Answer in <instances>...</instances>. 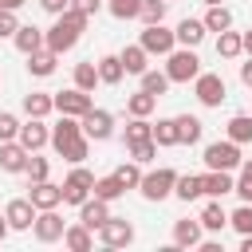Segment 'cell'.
I'll use <instances>...</instances> for the list:
<instances>
[{"instance_id": "6da1fadb", "label": "cell", "mask_w": 252, "mask_h": 252, "mask_svg": "<svg viewBox=\"0 0 252 252\" xmlns=\"http://www.w3.org/2000/svg\"><path fill=\"white\" fill-rule=\"evenodd\" d=\"M51 146H55V154H59L63 161H71V165L87 161V154H91V138L83 134V118H75V114H59V122L51 126Z\"/></svg>"}, {"instance_id": "7a4b0ae2", "label": "cell", "mask_w": 252, "mask_h": 252, "mask_svg": "<svg viewBox=\"0 0 252 252\" xmlns=\"http://www.w3.org/2000/svg\"><path fill=\"white\" fill-rule=\"evenodd\" d=\"M87 16L83 12H75V8H67L63 16H55V24L47 28V47L55 51V55H63V51H71L79 39H83V32H87Z\"/></svg>"}, {"instance_id": "3957f363", "label": "cell", "mask_w": 252, "mask_h": 252, "mask_svg": "<svg viewBox=\"0 0 252 252\" xmlns=\"http://www.w3.org/2000/svg\"><path fill=\"white\" fill-rule=\"evenodd\" d=\"M165 75H169V83H193V79L201 75L197 51H193V47H173V51L165 55Z\"/></svg>"}, {"instance_id": "277c9868", "label": "cell", "mask_w": 252, "mask_h": 252, "mask_svg": "<svg viewBox=\"0 0 252 252\" xmlns=\"http://www.w3.org/2000/svg\"><path fill=\"white\" fill-rule=\"evenodd\" d=\"M173 185H177V169H169V165H158V169L142 173V185H138V193H142L146 201H165V197H173Z\"/></svg>"}, {"instance_id": "5b68a950", "label": "cell", "mask_w": 252, "mask_h": 252, "mask_svg": "<svg viewBox=\"0 0 252 252\" xmlns=\"http://www.w3.org/2000/svg\"><path fill=\"white\" fill-rule=\"evenodd\" d=\"M91 193H94V173L79 161V165L63 177V205H83Z\"/></svg>"}, {"instance_id": "8992f818", "label": "cell", "mask_w": 252, "mask_h": 252, "mask_svg": "<svg viewBox=\"0 0 252 252\" xmlns=\"http://www.w3.org/2000/svg\"><path fill=\"white\" fill-rule=\"evenodd\" d=\"M205 165L209 169H240L244 165V158H240V146L232 142V138H224V142H209L205 146Z\"/></svg>"}, {"instance_id": "52a82bcc", "label": "cell", "mask_w": 252, "mask_h": 252, "mask_svg": "<svg viewBox=\"0 0 252 252\" xmlns=\"http://www.w3.org/2000/svg\"><path fill=\"white\" fill-rule=\"evenodd\" d=\"M193 94H197L201 106H220V102L228 98V87H224V79H220L217 71H201V75L193 79Z\"/></svg>"}, {"instance_id": "ba28073f", "label": "cell", "mask_w": 252, "mask_h": 252, "mask_svg": "<svg viewBox=\"0 0 252 252\" xmlns=\"http://www.w3.org/2000/svg\"><path fill=\"white\" fill-rule=\"evenodd\" d=\"M32 232H35V240H39V244H55V240H63V232H67V220H63L55 209H39V213H35V224H32Z\"/></svg>"}, {"instance_id": "9c48e42d", "label": "cell", "mask_w": 252, "mask_h": 252, "mask_svg": "<svg viewBox=\"0 0 252 252\" xmlns=\"http://www.w3.org/2000/svg\"><path fill=\"white\" fill-rule=\"evenodd\" d=\"M150 55H169L173 47H177V35L165 28V24H146V32H142V39H138Z\"/></svg>"}, {"instance_id": "30bf717a", "label": "cell", "mask_w": 252, "mask_h": 252, "mask_svg": "<svg viewBox=\"0 0 252 252\" xmlns=\"http://www.w3.org/2000/svg\"><path fill=\"white\" fill-rule=\"evenodd\" d=\"M83 134H87L91 142H106V138L114 134V114H110V110L91 106V110L83 114Z\"/></svg>"}, {"instance_id": "8fae6325", "label": "cell", "mask_w": 252, "mask_h": 252, "mask_svg": "<svg viewBox=\"0 0 252 252\" xmlns=\"http://www.w3.org/2000/svg\"><path fill=\"white\" fill-rule=\"evenodd\" d=\"M98 240H102L106 248H126V244H134V224H130L126 217H110V220L98 228Z\"/></svg>"}, {"instance_id": "7c38bea8", "label": "cell", "mask_w": 252, "mask_h": 252, "mask_svg": "<svg viewBox=\"0 0 252 252\" xmlns=\"http://www.w3.org/2000/svg\"><path fill=\"white\" fill-rule=\"evenodd\" d=\"M91 106H94V102H91V91L71 87V91H59V94H55V110H59V114H75V118H83Z\"/></svg>"}, {"instance_id": "4fadbf2b", "label": "cell", "mask_w": 252, "mask_h": 252, "mask_svg": "<svg viewBox=\"0 0 252 252\" xmlns=\"http://www.w3.org/2000/svg\"><path fill=\"white\" fill-rule=\"evenodd\" d=\"M16 138H20V146H28V150L35 154V150H43V146L51 142V126H47L43 118H28V122H20V134H16Z\"/></svg>"}, {"instance_id": "5bb4252c", "label": "cell", "mask_w": 252, "mask_h": 252, "mask_svg": "<svg viewBox=\"0 0 252 252\" xmlns=\"http://www.w3.org/2000/svg\"><path fill=\"white\" fill-rule=\"evenodd\" d=\"M35 205H32V197H16V201H8V209H4V217H8V224L16 228V232H28L32 224H35Z\"/></svg>"}, {"instance_id": "9a60e30c", "label": "cell", "mask_w": 252, "mask_h": 252, "mask_svg": "<svg viewBox=\"0 0 252 252\" xmlns=\"http://www.w3.org/2000/svg\"><path fill=\"white\" fill-rule=\"evenodd\" d=\"M28 158H32V150L20 146V138L0 142V169H4V173H24V169H28Z\"/></svg>"}, {"instance_id": "2e32d148", "label": "cell", "mask_w": 252, "mask_h": 252, "mask_svg": "<svg viewBox=\"0 0 252 252\" xmlns=\"http://www.w3.org/2000/svg\"><path fill=\"white\" fill-rule=\"evenodd\" d=\"M79 220H83V224H87L91 232H98V228H102V224L110 220V201H98V197L91 193V197H87V201L79 205Z\"/></svg>"}, {"instance_id": "e0dca14e", "label": "cell", "mask_w": 252, "mask_h": 252, "mask_svg": "<svg viewBox=\"0 0 252 252\" xmlns=\"http://www.w3.org/2000/svg\"><path fill=\"white\" fill-rule=\"evenodd\" d=\"M12 43H16V51H20V55H32V51L47 47V32H43V28H35V24H20V28H16V35H12Z\"/></svg>"}, {"instance_id": "ac0fdd59", "label": "cell", "mask_w": 252, "mask_h": 252, "mask_svg": "<svg viewBox=\"0 0 252 252\" xmlns=\"http://www.w3.org/2000/svg\"><path fill=\"white\" fill-rule=\"evenodd\" d=\"M205 240V224L197 220H173V248H201Z\"/></svg>"}, {"instance_id": "d6986e66", "label": "cell", "mask_w": 252, "mask_h": 252, "mask_svg": "<svg viewBox=\"0 0 252 252\" xmlns=\"http://www.w3.org/2000/svg\"><path fill=\"white\" fill-rule=\"evenodd\" d=\"M28 197H32L35 209H59V205H63V185H55V181H35Z\"/></svg>"}, {"instance_id": "ffe728a7", "label": "cell", "mask_w": 252, "mask_h": 252, "mask_svg": "<svg viewBox=\"0 0 252 252\" xmlns=\"http://www.w3.org/2000/svg\"><path fill=\"white\" fill-rule=\"evenodd\" d=\"M205 134V122L197 114H177V146H197Z\"/></svg>"}, {"instance_id": "44dd1931", "label": "cell", "mask_w": 252, "mask_h": 252, "mask_svg": "<svg viewBox=\"0 0 252 252\" xmlns=\"http://www.w3.org/2000/svg\"><path fill=\"white\" fill-rule=\"evenodd\" d=\"M173 197H181L185 205L205 197V177L201 173H177V185H173Z\"/></svg>"}, {"instance_id": "7402d4cb", "label": "cell", "mask_w": 252, "mask_h": 252, "mask_svg": "<svg viewBox=\"0 0 252 252\" xmlns=\"http://www.w3.org/2000/svg\"><path fill=\"white\" fill-rule=\"evenodd\" d=\"M205 20H181L177 28H173V35H177V47H197L201 39H205Z\"/></svg>"}, {"instance_id": "603a6c76", "label": "cell", "mask_w": 252, "mask_h": 252, "mask_svg": "<svg viewBox=\"0 0 252 252\" xmlns=\"http://www.w3.org/2000/svg\"><path fill=\"white\" fill-rule=\"evenodd\" d=\"M118 59H122L126 75H146V71H150V51H146L142 43H130V47L118 55Z\"/></svg>"}, {"instance_id": "cb8c5ba5", "label": "cell", "mask_w": 252, "mask_h": 252, "mask_svg": "<svg viewBox=\"0 0 252 252\" xmlns=\"http://www.w3.org/2000/svg\"><path fill=\"white\" fill-rule=\"evenodd\" d=\"M55 63H59V55H55L51 47H39V51H32V55H28V71H32L35 79L55 75Z\"/></svg>"}, {"instance_id": "d4e9b609", "label": "cell", "mask_w": 252, "mask_h": 252, "mask_svg": "<svg viewBox=\"0 0 252 252\" xmlns=\"http://www.w3.org/2000/svg\"><path fill=\"white\" fill-rule=\"evenodd\" d=\"M51 110H55V94H47V91L24 94V114H28V118H47Z\"/></svg>"}, {"instance_id": "484cf974", "label": "cell", "mask_w": 252, "mask_h": 252, "mask_svg": "<svg viewBox=\"0 0 252 252\" xmlns=\"http://www.w3.org/2000/svg\"><path fill=\"white\" fill-rule=\"evenodd\" d=\"M201 177H205V197H224V193L236 189V181H232L228 169H209V173H201Z\"/></svg>"}, {"instance_id": "4316f807", "label": "cell", "mask_w": 252, "mask_h": 252, "mask_svg": "<svg viewBox=\"0 0 252 252\" xmlns=\"http://www.w3.org/2000/svg\"><path fill=\"white\" fill-rule=\"evenodd\" d=\"M63 244L71 248V252H91L94 248V232L79 220V224H67V232H63Z\"/></svg>"}, {"instance_id": "83f0119b", "label": "cell", "mask_w": 252, "mask_h": 252, "mask_svg": "<svg viewBox=\"0 0 252 252\" xmlns=\"http://www.w3.org/2000/svg\"><path fill=\"white\" fill-rule=\"evenodd\" d=\"M201 224H205V232H224V228H228V213L220 209V197H213V201L201 209Z\"/></svg>"}, {"instance_id": "f1b7e54d", "label": "cell", "mask_w": 252, "mask_h": 252, "mask_svg": "<svg viewBox=\"0 0 252 252\" xmlns=\"http://www.w3.org/2000/svg\"><path fill=\"white\" fill-rule=\"evenodd\" d=\"M217 55L220 59H236V55H244V35L240 32H217Z\"/></svg>"}, {"instance_id": "f546056e", "label": "cell", "mask_w": 252, "mask_h": 252, "mask_svg": "<svg viewBox=\"0 0 252 252\" xmlns=\"http://www.w3.org/2000/svg\"><path fill=\"white\" fill-rule=\"evenodd\" d=\"M154 110H158V94H150V91H138V94L126 98V114L130 118H150Z\"/></svg>"}, {"instance_id": "4dcf8cb0", "label": "cell", "mask_w": 252, "mask_h": 252, "mask_svg": "<svg viewBox=\"0 0 252 252\" xmlns=\"http://www.w3.org/2000/svg\"><path fill=\"white\" fill-rule=\"evenodd\" d=\"M224 134H228L236 146H248V142H252V114H232L228 126H224Z\"/></svg>"}, {"instance_id": "1f68e13d", "label": "cell", "mask_w": 252, "mask_h": 252, "mask_svg": "<svg viewBox=\"0 0 252 252\" xmlns=\"http://www.w3.org/2000/svg\"><path fill=\"white\" fill-rule=\"evenodd\" d=\"M122 75H126V67H122L118 55H102V59H98V79H102L106 87H118Z\"/></svg>"}, {"instance_id": "d6a6232c", "label": "cell", "mask_w": 252, "mask_h": 252, "mask_svg": "<svg viewBox=\"0 0 252 252\" xmlns=\"http://www.w3.org/2000/svg\"><path fill=\"white\" fill-rule=\"evenodd\" d=\"M102 79H98V63L94 59H87V63H75V87L79 91H94Z\"/></svg>"}, {"instance_id": "836d02e7", "label": "cell", "mask_w": 252, "mask_h": 252, "mask_svg": "<svg viewBox=\"0 0 252 252\" xmlns=\"http://www.w3.org/2000/svg\"><path fill=\"white\" fill-rule=\"evenodd\" d=\"M205 28H209V32H228V28H232V12H228L224 4H209V12H205Z\"/></svg>"}, {"instance_id": "e575fe53", "label": "cell", "mask_w": 252, "mask_h": 252, "mask_svg": "<svg viewBox=\"0 0 252 252\" xmlns=\"http://www.w3.org/2000/svg\"><path fill=\"white\" fill-rule=\"evenodd\" d=\"M126 189H122V181L114 177V173H106V177H94V197L98 201H118Z\"/></svg>"}, {"instance_id": "d590c367", "label": "cell", "mask_w": 252, "mask_h": 252, "mask_svg": "<svg viewBox=\"0 0 252 252\" xmlns=\"http://www.w3.org/2000/svg\"><path fill=\"white\" fill-rule=\"evenodd\" d=\"M154 142L158 146H177V118H158L154 122Z\"/></svg>"}, {"instance_id": "8d00e7d4", "label": "cell", "mask_w": 252, "mask_h": 252, "mask_svg": "<svg viewBox=\"0 0 252 252\" xmlns=\"http://www.w3.org/2000/svg\"><path fill=\"white\" fill-rule=\"evenodd\" d=\"M158 150H161V146H158L154 138H142V142H126V154H130V158H134L138 165H146V161H150V158H154Z\"/></svg>"}, {"instance_id": "74e56055", "label": "cell", "mask_w": 252, "mask_h": 252, "mask_svg": "<svg viewBox=\"0 0 252 252\" xmlns=\"http://www.w3.org/2000/svg\"><path fill=\"white\" fill-rule=\"evenodd\" d=\"M114 177L122 181V189H138V185H142V165L130 158V161H122V165L114 169Z\"/></svg>"}, {"instance_id": "f35d334b", "label": "cell", "mask_w": 252, "mask_h": 252, "mask_svg": "<svg viewBox=\"0 0 252 252\" xmlns=\"http://www.w3.org/2000/svg\"><path fill=\"white\" fill-rule=\"evenodd\" d=\"M114 20H138L142 16V0H106Z\"/></svg>"}, {"instance_id": "ab89813d", "label": "cell", "mask_w": 252, "mask_h": 252, "mask_svg": "<svg viewBox=\"0 0 252 252\" xmlns=\"http://www.w3.org/2000/svg\"><path fill=\"white\" fill-rule=\"evenodd\" d=\"M138 79H142V91H150V94H158V98L169 91V75H165V71H146V75H138Z\"/></svg>"}, {"instance_id": "60d3db41", "label": "cell", "mask_w": 252, "mask_h": 252, "mask_svg": "<svg viewBox=\"0 0 252 252\" xmlns=\"http://www.w3.org/2000/svg\"><path fill=\"white\" fill-rule=\"evenodd\" d=\"M228 224H232L240 236H248V232H252V201H244L236 213H228Z\"/></svg>"}, {"instance_id": "b9f144b4", "label": "cell", "mask_w": 252, "mask_h": 252, "mask_svg": "<svg viewBox=\"0 0 252 252\" xmlns=\"http://www.w3.org/2000/svg\"><path fill=\"white\" fill-rule=\"evenodd\" d=\"M142 138H154V122H150V118H130L126 142H142Z\"/></svg>"}, {"instance_id": "7bdbcfd3", "label": "cell", "mask_w": 252, "mask_h": 252, "mask_svg": "<svg viewBox=\"0 0 252 252\" xmlns=\"http://www.w3.org/2000/svg\"><path fill=\"white\" fill-rule=\"evenodd\" d=\"M47 169H51L47 158H39V150H35V154L28 158V169H24V173H28V181L35 185V181H47Z\"/></svg>"}, {"instance_id": "ee69618b", "label": "cell", "mask_w": 252, "mask_h": 252, "mask_svg": "<svg viewBox=\"0 0 252 252\" xmlns=\"http://www.w3.org/2000/svg\"><path fill=\"white\" fill-rule=\"evenodd\" d=\"M165 4H169V0H142V16H138V20L161 24V20H165Z\"/></svg>"}, {"instance_id": "f6af8a7d", "label": "cell", "mask_w": 252, "mask_h": 252, "mask_svg": "<svg viewBox=\"0 0 252 252\" xmlns=\"http://www.w3.org/2000/svg\"><path fill=\"white\" fill-rule=\"evenodd\" d=\"M240 201H252V158L240 165V177H236V189H232Z\"/></svg>"}, {"instance_id": "bcb514c9", "label": "cell", "mask_w": 252, "mask_h": 252, "mask_svg": "<svg viewBox=\"0 0 252 252\" xmlns=\"http://www.w3.org/2000/svg\"><path fill=\"white\" fill-rule=\"evenodd\" d=\"M20 134V118L12 110H0V142H12Z\"/></svg>"}, {"instance_id": "7dc6e473", "label": "cell", "mask_w": 252, "mask_h": 252, "mask_svg": "<svg viewBox=\"0 0 252 252\" xmlns=\"http://www.w3.org/2000/svg\"><path fill=\"white\" fill-rule=\"evenodd\" d=\"M16 28H20L16 12H12V8H4V12H0V39H12V35H16Z\"/></svg>"}, {"instance_id": "c3c4849f", "label": "cell", "mask_w": 252, "mask_h": 252, "mask_svg": "<svg viewBox=\"0 0 252 252\" xmlns=\"http://www.w3.org/2000/svg\"><path fill=\"white\" fill-rule=\"evenodd\" d=\"M102 4H106V0H71V8H75V12H83L87 20H91V16H98V8H102Z\"/></svg>"}, {"instance_id": "681fc988", "label": "cell", "mask_w": 252, "mask_h": 252, "mask_svg": "<svg viewBox=\"0 0 252 252\" xmlns=\"http://www.w3.org/2000/svg\"><path fill=\"white\" fill-rule=\"evenodd\" d=\"M39 8H43L47 16H63V12L71 8V0H39Z\"/></svg>"}, {"instance_id": "f907efd6", "label": "cell", "mask_w": 252, "mask_h": 252, "mask_svg": "<svg viewBox=\"0 0 252 252\" xmlns=\"http://www.w3.org/2000/svg\"><path fill=\"white\" fill-rule=\"evenodd\" d=\"M240 83L252 91V55H248V63H240Z\"/></svg>"}, {"instance_id": "816d5d0a", "label": "cell", "mask_w": 252, "mask_h": 252, "mask_svg": "<svg viewBox=\"0 0 252 252\" xmlns=\"http://www.w3.org/2000/svg\"><path fill=\"white\" fill-rule=\"evenodd\" d=\"M201 252H220V240H201Z\"/></svg>"}, {"instance_id": "f5cc1de1", "label": "cell", "mask_w": 252, "mask_h": 252, "mask_svg": "<svg viewBox=\"0 0 252 252\" xmlns=\"http://www.w3.org/2000/svg\"><path fill=\"white\" fill-rule=\"evenodd\" d=\"M240 35H244V55H252V28H248V32H240Z\"/></svg>"}, {"instance_id": "db71d44e", "label": "cell", "mask_w": 252, "mask_h": 252, "mask_svg": "<svg viewBox=\"0 0 252 252\" xmlns=\"http://www.w3.org/2000/svg\"><path fill=\"white\" fill-rule=\"evenodd\" d=\"M240 252H252V232H248V236H240Z\"/></svg>"}, {"instance_id": "11a10c76", "label": "cell", "mask_w": 252, "mask_h": 252, "mask_svg": "<svg viewBox=\"0 0 252 252\" xmlns=\"http://www.w3.org/2000/svg\"><path fill=\"white\" fill-rule=\"evenodd\" d=\"M8 232H12V224H8V217H0V240H4Z\"/></svg>"}, {"instance_id": "9f6ffc18", "label": "cell", "mask_w": 252, "mask_h": 252, "mask_svg": "<svg viewBox=\"0 0 252 252\" xmlns=\"http://www.w3.org/2000/svg\"><path fill=\"white\" fill-rule=\"evenodd\" d=\"M0 4H4V8H12V12H16V8H24V4H28V0H0Z\"/></svg>"}, {"instance_id": "6f0895ef", "label": "cell", "mask_w": 252, "mask_h": 252, "mask_svg": "<svg viewBox=\"0 0 252 252\" xmlns=\"http://www.w3.org/2000/svg\"><path fill=\"white\" fill-rule=\"evenodd\" d=\"M201 4H205V8H209V4H220V0H201Z\"/></svg>"}, {"instance_id": "680465c9", "label": "cell", "mask_w": 252, "mask_h": 252, "mask_svg": "<svg viewBox=\"0 0 252 252\" xmlns=\"http://www.w3.org/2000/svg\"><path fill=\"white\" fill-rule=\"evenodd\" d=\"M0 12H4V4H0Z\"/></svg>"}]
</instances>
